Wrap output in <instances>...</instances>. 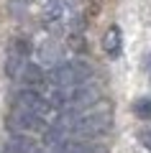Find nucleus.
Masks as SVG:
<instances>
[{
    "label": "nucleus",
    "mask_w": 151,
    "mask_h": 153,
    "mask_svg": "<svg viewBox=\"0 0 151 153\" xmlns=\"http://www.w3.org/2000/svg\"><path fill=\"white\" fill-rule=\"evenodd\" d=\"M72 128L69 133H77L80 138H92V135H103L113 128V107L105 100H97L95 105H90L87 110L72 112Z\"/></svg>",
    "instance_id": "1"
},
{
    "label": "nucleus",
    "mask_w": 151,
    "mask_h": 153,
    "mask_svg": "<svg viewBox=\"0 0 151 153\" xmlns=\"http://www.w3.org/2000/svg\"><path fill=\"white\" fill-rule=\"evenodd\" d=\"M28 56H31V44L26 38H13L11 46H8V56H5V74L11 79L21 76L23 66L28 64Z\"/></svg>",
    "instance_id": "4"
},
{
    "label": "nucleus",
    "mask_w": 151,
    "mask_h": 153,
    "mask_svg": "<svg viewBox=\"0 0 151 153\" xmlns=\"http://www.w3.org/2000/svg\"><path fill=\"white\" fill-rule=\"evenodd\" d=\"M36 153H49V151H36Z\"/></svg>",
    "instance_id": "13"
},
{
    "label": "nucleus",
    "mask_w": 151,
    "mask_h": 153,
    "mask_svg": "<svg viewBox=\"0 0 151 153\" xmlns=\"http://www.w3.org/2000/svg\"><path fill=\"white\" fill-rule=\"evenodd\" d=\"M18 79L26 84V89H33V92H41V89L49 87V76H46V71H44V66L31 64V61L23 66V71H21Z\"/></svg>",
    "instance_id": "7"
},
{
    "label": "nucleus",
    "mask_w": 151,
    "mask_h": 153,
    "mask_svg": "<svg viewBox=\"0 0 151 153\" xmlns=\"http://www.w3.org/2000/svg\"><path fill=\"white\" fill-rule=\"evenodd\" d=\"M8 128L18 135H33V133H46L49 128V120L38 117V115L28 112V110H21V107H13L8 112Z\"/></svg>",
    "instance_id": "3"
},
{
    "label": "nucleus",
    "mask_w": 151,
    "mask_h": 153,
    "mask_svg": "<svg viewBox=\"0 0 151 153\" xmlns=\"http://www.w3.org/2000/svg\"><path fill=\"white\" fill-rule=\"evenodd\" d=\"M36 56H38V66L44 69H54L56 64H62V46L54 38H46L36 46Z\"/></svg>",
    "instance_id": "6"
},
{
    "label": "nucleus",
    "mask_w": 151,
    "mask_h": 153,
    "mask_svg": "<svg viewBox=\"0 0 151 153\" xmlns=\"http://www.w3.org/2000/svg\"><path fill=\"white\" fill-rule=\"evenodd\" d=\"M133 112L138 115V117H143V120H151V100L149 97H141L133 102Z\"/></svg>",
    "instance_id": "10"
},
{
    "label": "nucleus",
    "mask_w": 151,
    "mask_h": 153,
    "mask_svg": "<svg viewBox=\"0 0 151 153\" xmlns=\"http://www.w3.org/2000/svg\"><path fill=\"white\" fill-rule=\"evenodd\" d=\"M103 49L110 59H118L120 49H123V33H120V26H110L103 36Z\"/></svg>",
    "instance_id": "8"
},
{
    "label": "nucleus",
    "mask_w": 151,
    "mask_h": 153,
    "mask_svg": "<svg viewBox=\"0 0 151 153\" xmlns=\"http://www.w3.org/2000/svg\"><path fill=\"white\" fill-rule=\"evenodd\" d=\"M49 84L54 89H72L77 87V84L87 82V79H92V69L87 61H62V64H56L54 69H49Z\"/></svg>",
    "instance_id": "2"
},
{
    "label": "nucleus",
    "mask_w": 151,
    "mask_h": 153,
    "mask_svg": "<svg viewBox=\"0 0 151 153\" xmlns=\"http://www.w3.org/2000/svg\"><path fill=\"white\" fill-rule=\"evenodd\" d=\"M38 146L31 140L28 135H18V133H13L11 140L5 143V153H36Z\"/></svg>",
    "instance_id": "9"
},
{
    "label": "nucleus",
    "mask_w": 151,
    "mask_h": 153,
    "mask_svg": "<svg viewBox=\"0 0 151 153\" xmlns=\"http://www.w3.org/2000/svg\"><path fill=\"white\" fill-rule=\"evenodd\" d=\"M138 140L146 151H151V128H141L138 130Z\"/></svg>",
    "instance_id": "11"
},
{
    "label": "nucleus",
    "mask_w": 151,
    "mask_h": 153,
    "mask_svg": "<svg viewBox=\"0 0 151 153\" xmlns=\"http://www.w3.org/2000/svg\"><path fill=\"white\" fill-rule=\"evenodd\" d=\"M16 107L28 110V112L38 115V117H44V120H49V117L56 112L54 105L49 102L41 92H33V89H21V92L16 94Z\"/></svg>",
    "instance_id": "5"
},
{
    "label": "nucleus",
    "mask_w": 151,
    "mask_h": 153,
    "mask_svg": "<svg viewBox=\"0 0 151 153\" xmlns=\"http://www.w3.org/2000/svg\"><path fill=\"white\" fill-rule=\"evenodd\" d=\"M69 46L77 51H85V38H82V33H72L69 36Z\"/></svg>",
    "instance_id": "12"
}]
</instances>
